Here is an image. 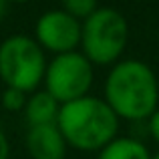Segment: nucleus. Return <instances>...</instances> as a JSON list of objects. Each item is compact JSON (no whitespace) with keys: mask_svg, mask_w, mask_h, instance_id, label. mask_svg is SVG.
<instances>
[{"mask_svg":"<svg viewBox=\"0 0 159 159\" xmlns=\"http://www.w3.org/2000/svg\"><path fill=\"white\" fill-rule=\"evenodd\" d=\"M61 105L54 101L52 95L47 91H34L28 95V101L24 105V119L28 127H39V125H52L57 123Z\"/></svg>","mask_w":159,"mask_h":159,"instance_id":"6e6552de","label":"nucleus"},{"mask_svg":"<svg viewBox=\"0 0 159 159\" xmlns=\"http://www.w3.org/2000/svg\"><path fill=\"white\" fill-rule=\"evenodd\" d=\"M6 12H8V2L6 0H0V20L6 16Z\"/></svg>","mask_w":159,"mask_h":159,"instance_id":"4468645a","label":"nucleus"},{"mask_svg":"<svg viewBox=\"0 0 159 159\" xmlns=\"http://www.w3.org/2000/svg\"><path fill=\"white\" fill-rule=\"evenodd\" d=\"M97 159H151V153L135 137H115L99 151Z\"/></svg>","mask_w":159,"mask_h":159,"instance_id":"1a4fd4ad","label":"nucleus"},{"mask_svg":"<svg viewBox=\"0 0 159 159\" xmlns=\"http://www.w3.org/2000/svg\"><path fill=\"white\" fill-rule=\"evenodd\" d=\"M24 143L32 159H65L66 147H69L57 123L28 127Z\"/></svg>","mask_w":159,"mask_h":159,"instance_id":"0eeeda50","label":"nucleus"},{"mask_svg":"<svg viewBox=\"0 0 159 159\" xmlns=\"http://www.w3.org/2000/svg\"><path fill=\"white\" fill-rule=\"evenodd\" d=\"M103 93L113 113L131 123H143L159 109L157 75L137 58H125L111 66Z\"/></svg>","mask_w":159,"mask_h":159,"instance_id":"f257e3e1","label":"nucleus"},{"mask_svg":"<svg viewBox=\"0 0 159 159\" xmlns=\"http://www.w3.org/2000/svg\"><path fill=\"white\" fill-rule=\"evenodd\" d=\"M47 57L34 39L12 34L0 43V79L6 87L30 95L47 73Z\"/></svg>","mask_w":159,"mask_h":159,"instance_id":"20e7f679","label":"nucleus"},{"mask_svg":"<svg viewBox=\"0 0 159 159\" xmlns=\"http://www.w3.org/2000/svg\"><path fill=\"white\" fill-rule=\"evenodd\" d=\"M147 131L153 137V141L159 145V109L147 119Z\"/></svg>","mask_w":159,"mask_h":159,"instance_id":"f8f14e48","label":"nucleus"},{"mask_svg":"<svg viewBox=\"0 0 159 159\" xmlns=\"http://www.w3.org/2000/svg\"><path fill=\"white\" fill-rule=\"evenodd\" d=\"M151 159H159V151L155 153V155H151Z\"/></svg>","mask_w":159,"mask_h":159,"instance_id":"dca6fc26","label":"nucleus"},{"mask_svg":"<svg viewBox=\"0 0 159 159\" xmlns=\"http://www.w3.org/2000/svg\"><path fill=\"white\" fill-rule=\"evenodd\" d=\"M57 127L69 147L79 151H101L117 137L119 117L105 103V99L87 95L61 105Z\"/></svg>","mask_w":159,"mask_h":159,"instance_id":"f03ea898","label":"nucleus"},{"mask_svg":"<svg viewBox=\"0 0 159 159\" xmlns=\"http://www.w3.org/2000/svg\"><path fill=\"white\" fill-rule=\"evenodd\" d=\"M8 155H10V145H8L4 131L0 129V159H8Z\"/></svg>","mask_w":159,"mask_h":159,"instance_id":"ddd939ff","label":"nucleus"},{"mask_svg":"<svg viewBox=\"0 0 159 159\" xmlns=\"http://www.w3.org/2000/svg\"><path fill=\"white\" fill-rule=\"evenodd\" d=\"M93 65L83 52H65L57 54L47 65L44 73V91L52 95L58 105H66L87 97L93 87Z\"/></svg>","mask_w":159,"mask_h":159,"instance_id":"39448f33","label":"nucleus"},{"mask_svg":"<svg viewBox=\"0 0 159 159\" xmlns=\"http://www.w3.org/2000/svg\"><path fill=\"white\" fill-rule=\"evenodd\" d=\"M28 101V95L22 93V91L18 89H10V87H6L2 93V105L6 111H24V105H26Z\"/></svg>","mask_w":159,"mask_h":159,"instance_id":"9b49d317","label":"nucleus"},{"mask_svg":"<svg viewBox=\"0 0 159 159\" xmlns=\"http://www.w3.org/2000/svg\"><path fill=\"white\" fill-rule=\"evenodd\" d=\"M34 40L43 51L57 54L75 52L81 47V20L65 10H48L39 16L34 24Z\"/></svg>","mask_w":159,"mask_h":159,"instance_id":"423d86ee","label":"nucleus"},{"mask_svg":"<svg viewBox=\"0 0 159 159\" xmlns=\"http://www.w3.org/2000/svg\"><path fill=\"white\" fill-rule=\"evenodd\" d=\"M129 40V24L115 8H97L81 22V48L91 65H115Z\"/></svg>","mask_w":159,"mask_h":159,"instance_id":"7ed1b4c3","label":"nucleus"},{"mask_svg":"<svg viewBox=\"0 0 159 159\" xmlns=\"http://www.w3.org/2000/svg\"><path fill=\"white\" fill-rule=\"evenodd\" d=\"M157 83H159V79H157Z\"/></svg>","mask_w":159,"mask_h":159,"instance_id":"f3484780","label":"nucleus"},{"mask_svg":"<svg viewBox=\"0 0 159 159\" xmlns=\"http://www.w3.org/2000/svg\"><path fill=\"white\" fill-rule=\"evenodd\" d=\"M99 0H61V10L70 14L77 20H85L99 8Z\"/></svg>","mask_w":159,"mask_h":159,"instance_id":"9d476101","label":"nucleus"},{"mask_svg":"<svg viewBox=\"0 0 159 159\" xmlns=\"http://www.w3.org/2000/svg\"><path fill=\"white\" fill-rule=\"evenodd\" d=\"M6 2L10 4V2H26V0H6Z\"/></svg>","mask_w":159,"mask_h":159,"instance_id":"2eb2a0df","label":"nucleus"}]
</instances>
